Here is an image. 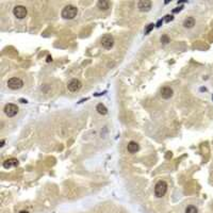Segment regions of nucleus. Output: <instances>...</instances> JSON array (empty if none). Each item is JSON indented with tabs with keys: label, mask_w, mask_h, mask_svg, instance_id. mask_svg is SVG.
Instances as JSON below:
<instances>
[{
	"label": "nucleus",
	"mask_w": 213,
	"mask_h": 213,
	"mask_svg": "<svg viewBox=\"0 0 213 213\" xmlns=\"http://www.w3.org/2000/svg\"><path fill=\"white\" fill-rule=\"evenodd\" d=\"M96 110H97V112L99 113L100 115H106V114L108 113V109H107L102 103H98L97 107H96Z\"/></svg>",
	"instance_id": "obj_13"
},
{
	"label": "nucleus",
	"mask_w": 213,
	"mask_h": 213,
	"mask_svg": "<svg viewBox=\"0 0 213 213\" xmlns=\"http://www.w3.org/2000/svg\"><path fill=\"white\" fill-rule=\"evenodd\" d=\"M154 24H149V25H148V27H147V28H146V30H145V33H146V34H148L149 32L151 31V29L154 28Z\"/></svg>",
	"instance_id": "obj_17"
},
{
	"label": "nucleus",
	"mask_w": 213,
	"mask_h": 213,
	"mask_svg": "<svg viewBox=\"0 0 213 213\" xmlns=\"http://www.w3.org/2000/svg\"><path fill=\"white\" fill-rule=\"evenodd\" d=\"M81 88H82V83H81L78 79L70 80L69 82H68V84H67L68 91H69V92H72V93L78 92V91H79Z\"/></svg>",
	"instance_id": "obj_7"
},
{
	"label": "nucleus",
	"mask_w": 213,
	"mask_h": 213,
	"mask_svg": "<svg viewBox=\"0 0 213 213\" xmlns=\"http://www.w3.org/2000/svg\"><path fill=\"white\" fill-rule=\"evenodd\" d=\"M97 7L100 10H108L109 7H110V3L106 0H100V1L97 2Z\"/></svg>",
	"instance_id": "obj_14"
},
{
	"label": "nucleus",
	"mask_w": 213,
	"mask_h": 213,
	"mask_svg": "<svg viewBox=\"0 0 213 213\" xmlns=\"http://www.w3.org/2000/svg\"><path fill=\"white\" fill-rule=\"evenodd\" d=\"M173 90H172L169 87H164L161 88V91H160V95H161V97L163 98V99H169V98L173 96Z\"/></svg>",
	"instance_id": "obj_9"
},
{
	"label": "nucleus",
	"mask_w": 213,
	"mask_h": 213,
	"mask_svg": "<svg viewBox=\"0 0 213 213\" xmlns=\"http://www.w3.org/2000/svg\"><path fill=\"white\" fill-rule=\"evenodd\" d=\"M161 42L163 43V44H167V43H169V39L166 36V35H163V36L161 37Z\"/></svg>",
	"instance_id": "obj_16"
},
{
	"label": "nucleus",
	"mask_w": 213,
	"mask_h": 213,
	"mask_svg": "<svg viewBox=\"0 0 213 213\" xmlns=\"http://www.w3.org/2000/svg\"><path fill=\"white\" fill-rule=\"evenodd\" d=\"M27 13H28V11H27L26 7H24V6H16V7H14V9H13L14 16L18 19H24L25 17L27 16Z\"/></svg>",
	"instance_id": "obj_6"
},
{
	"label": "nucleus",
	"mask_w": 213,
	"mask_h": 213,
	"mask_svg": "<svg viewBox=\"0 0 213 213\" xmlns=\"http://www.w3.org/2000/svg\"><path fill=\"white\" fill-rule=\"evenodd\" d=\"M18 165V160L17 159H14V158H11V159H7L6 161L3 162V167L4 168H11V167L13 166H17Z\"/></svg>",
	"instance_id": "obj_10"
},
{
	"label": "nucleus",
	"mask_w": 213,
	"mask_h": 213,
	"mask_svg": "<svg viewBox=\"0 0 213 213\" xmlns=\"http://www.w3.org/2000/svg\"><path fill=\"white\" fill-rule=\"evenodd\" d=\"M127 149H128V151L130 154H134V153H136V151H139L140 146H139V144L136 143V142L131 141V142H129L128 145H127Z\"/></svg>",
	"instance_id": "obj_11"
},
{
	"label": "nucleus",
	"mask_w": 213,
	"mask_h": 213,
	"mask_svg": "<svg viewBox=\"0 0 213 213\" xmlns=\"http://www.w3.org/2000/svg\"><path fill=\"white\" fill-rule=\"evenodd\" d=\"M78 14V9L75 6H72V4H68L62 10V17L64 19H73L77 16Z\"/></svg>",
	"instance_id": "obj_1"
},
{
	"label": "nucleus",
	"mask_w": 213,
	"mask_h": 213,
	"mask_svg": "<svg viewBox=\"0 0 213 213\" xmlns=\"http://www.w3.org/2000/svg\"><path fill=\"white\" fill-rule=\"evenodd\" d=\"M186 213H198V210L195 206H189L186 209Z\"/></svg>",
	"instance_id": "obj_15"
},
{
	"label": "nucleus",
	"mask_w": 213,
	"mask_h": 213,
	"mask_svg": "<svg viewBox=\"0 0 213 213\" xmlns=\"http://www.w3.org/2000/svg\"><path fill=\"white\" fill-rule=\"evenodd\" d=\"M166 191H167V183L165 181L160 180V181L157 182L156 186H154V195L157 197H159V198L163 197L165 195Z\"/></svg>",
	"instance_id": "obj_2"
},
{
	"label": "nucleus",
	"mask_w": 213,
	"mask_h": 213,
	"mask_svg": "<svg viewBox=\"0 0 213 213\" xmlns=\"http://www.w3.org/2000/svg\"><path fill=\"white\" fill-rule=\"evenodd\" d=\"M50 61H52V58L51 57H47V62H50Z\"/></svg>",
	"instance_id": "obj_20"
},
{
	"label": "nucleus",
	"mask_w": 213,
	"mask_h": 213,
	"mask_svg": "<svg viewBox=\"0 0 213 213\" xmlns=\"http://www.w3.org/2000/svg\"><path fill=\"white\" fill-rule=\"evenodd\" d=\"M165 17H166V18L164 19V20H165L166 22H168L169 20H173V16H172V15H166Z\"/></svg>",
	"instance_id": "obj_18"
},
{
	"label": "nucleus",
	"mask_w": 213,
	"mask_h": 213,
	"mask_svg": "<svg viewBox=\"0 0 213 213\" xmlns=\"http://www.w3.org/2000/svg\"><path fill=\"white\" fill-rule=\"evenodd\" d=\"M151 1L149 0H141L138 2V7L141 12H148L151 9Z\"/></svg>",
	"instance_id": "obj_8"
},
{
	"label": "nucleus",
	"mask_w": 213,
	"mask_h": 213,
	"mask_svg": "<svg viewBox=\"0 0 213 213\" xmlns=\"http://www.w3.org/2000/svg\"><path fill=\"white\" fill-rule=\"evenodd\" d=\"M19 213H29V212H28V211H20Z\"/></svg>",
	"instance_id": "obj_21"
},
{
	"label": "nucleus",
	"mask_w": 213,
	"mask_h": 213,
	"mask_svg": "<svg viewBox=\"0 0 213 213\" xmlns=\"http://www.w3.org/2000/svg\"><path fill=\"white\" fill-rule=\"evenodd\" d=\"M101 46H102L105 49H111L114 46V39L111 34H105L100 40Z\"/></svg>",
	"instance_id": "obj_3"
},
{
	"label": "nucleus",
	"mask_w": 213,
	"mask_h": 213,
	"mask_svg": "<svg viewBox=\"0 0 213 213\" xmlns=\"http://www.w3.org/2000/svg\"><path fill=\"white\" fill-rule=\"evenodd\" d=\"M183 26H184V28H187V29L193 28L195 26V19L193 18V17H187V18L184 19Z\"/></svg>",
	"instance_id": "obj_12"
},
{
	"label": "nucleus",
	"mask_w": 213,
	"mask_h": 213,
	"mask_svg": "<svg viewBox=\"0 0 213 213\" xmlns=\"http://www.w3.org/2000/svg\"><path fill=\"white\" fill-rule=\"evenodd\" d=\"M183 9V7H177L176 10H174V12H178V11H181V10Z\"/></svg>",
	"instance_id": "obj_19"
},
{
	"label": "nucleus",
	"mask_w": 213,
	"mask_h": 213,
	"mask_svg": "<svg viewBox=\"0 0 213 213\" xmlns=\"http://www.w3.org/2000/svg\"><path fill=\"white\" fill-rule=\"evenodd\" d=\"M3 111L7 116L13 117V116H15L17 113H18V107L16 105H14V103H7V105L4 106Z\"/></svg>",
	"instance_id": "obj_5"
},
{
	"label": "nucleus",
	"mask_w": 213,
	"mask_h": 213,
	"mask_svg": "<svg viewBox=\"0 0 213 213\" xmlns=\"http://www.w3.org/2000/svg\"><path fill=\"white\" fill-rule=\"evenodd\" d=\"M7 87L9 88H11V90H19V88H21L24 87V82H22L21 79H19V78H11V79L7 80Z\"/></svg>",
	"instance_id": "obj_4"
}]
</instances>
